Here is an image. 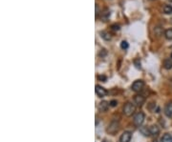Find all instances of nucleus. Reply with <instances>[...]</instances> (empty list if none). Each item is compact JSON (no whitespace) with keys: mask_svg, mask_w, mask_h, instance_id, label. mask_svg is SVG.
<instances>
[{"mask_svg":"<svg viewBox=\"0 0 172 142\" xmlns=\"http://www.w3.org/2000/svg\"><path fill=\"white\" fill-rule=\"evenodd\" d=\"M103 142H107V141H106V140H104V141H103Z\"/></svg>","mask_w":172,"mask_h":142,"instance_id":"5701e85b","label":"nucleus"},{"mask_svg":"<svg viewBox=\"0 0 172 142\" xmlns=\"http://www.w3.org/2000/svg\"><path fill=\"white\" fill-rule=\"evenodd\" d=\"M110 106V103L107 102V101H101L100 103V105H98V109H100L101 112H106L107 110H108Z\"/></svg>","mask_w":172,"mask_h":142,"instance_id":"9d476101","label":"nucleus"},{"mask_svg":"<svg viewBox=\"0 0 172 142\" xmlns=\"http://www.w3.org/2000/svg\"><path fill=\"white\" fill-rule=\"evenodd\" d=\"M128 47H129V45L126 41H122V43H120V48H122V50H126V49H128Z\"/></svg>","mask_w":172,"mask_h":142,"instance_id":"a211bd4d","label":"nucleus"},{"mask_svg":"<svg viewBox=\"0 0 172 142\" xmlns=\"http://www.w3.org/2000/svg\"><path fill=\"white\" fill-rule=\"evenodd\" d=\"M165 36L166 39L172 40V29H167L165 32Z\"/></svg>","mask_w":172,"mask_h":142,"instance_id":"f3484780","label":"nucleus"},{"mask_svg":"<svg viewBox=\"0 0 172 142\" xmlns=\"http://www.w3.org/2000/svg\"><path fill=\"white\" fill-rule=\"evenodd\" d=\"M163 14H172V6L171 5H165L163 8Z\"/></svg>","mask_w":172,"mask_h":142,"instance_id":"2eb2a0df","label":"nucleus"},{"mask_svg":"<svg viewBox=\"0 0 172 142\" xmlns=\"http://www.w3.org/2000/svg\"><path fill=\"white\" fill-rule=\"evenodd\" d=\"M161 142H172V135L170 134H165L161 138Z\"/></svg>","mask_w":172,"mask_h":142,"instance_id":"4468645a","label":"nucleus"},{"mask_svg":"<svg viewBox=\"0 0 172 142\" xmlns=\"http://www.w3.org/2000/svg\"><path fill=\"white\" fill-rule=\"evenodd\" d=\"M95 91H96V93L98 97H104L107 94V91L103 87H101V85H96Z\"/></svg>","mask_w":172,"mask_h":142,"instance_id":"39448f33","label":"nucleus"},{"mask_svg":"<svg viewBox=\"0 0 172 142\" xmlns=\"http://www.w3.org/2000/svg\"><path fill=\"white\" fill-rule=\"evenodd\" d=\"M134 102H135V104L137 106H143L144 104V102H145V98L144 96H141V94H136V96H134Z\"/></svg>","mask_w":172,"mask_h":142,"instance_id":"423d86ee","label":"nucleus"},{"mask_svg":"<svg viewBox=\"0 0 172 142\" xmlns=\"http://www.w3.org/2000/svg\"><path fill=\"white\" fill-rule=\"evenodd\" d=\"M140 132L141 135H144V136H150V131H149V127H140Z\"/></svg>","mask_w":172,"mask_h":142,"instance_id":"f8f14e48","label":"nucleus"},{"mask_svg":"<svg viewBox=\"0 0 172 142\" xmlns=\"http://www.w3.org/2000/svg\"><path fill=\"white\" fill-rule=\"evenodd\" d=\"M98 78L101 79V80H103V81H106V76H104V75H98Z\"/></svg>","mask_w":172,"mask_h":142,"instance_id":"412c9836","label":"nucleus"},{"mask_svg":"<svg viewBox=\"0 0 172 142\" xmlns=\"http://www.w3.org/2000/svg\"><path fill=\"white\" fill-rule=\"evenodd\" d=\"M101 36L104 40L108 41L111 39V34L108 32H101Z\"/></svg>","mask_w":172,"mask_h":142,"instance_id":"dca6fc26","label":"nucleus"},{"mask_svg":"<svg viewBox=\"0 0 172 142\" xmlns=\"http://www.w3.org/2000/svg\"><path fill=\"white\" fill-rule=\"evenodd\" d=\"M110 14H111V12L110 11L108 10V9H105L104 11H103L102 12H101V20L102 21H107L109 19V17H110Z\"/></svg>","mask_w":172,"mask_h":142,"instance_id":"1a4fd4ad","label":"nucleus"},{"mask_svg":"<svg viewBox=\"0 0 172 142\" xmlns=\"http://www.w3.org/2000/svg\"><path fill=\"white\" fill-rule=\"evenodd\" d=\"M117 104H118L117 100H112V101H110V106L111 107H116V106H117Z\"/></svg>","mask_w":172,"mask_h":142,"instance_id":"6ab92c4d","label":"nucleus"},{"mask_svg":"<svg viewBox=\"0 0 172 142\" xmlns=\"http://www.w3.org/2000/svg\"><path fill=\"white\" fill-rule=\"evenodd\" d=\"M119 130H120V122H119V120H116V119L112 120L109 123V125L106 128L107 134L112 135H114L116 133H118Z\"/></svg>","mask_w":172,"mask_h":142,"instance_id":"f257e3e1","label":"nucleus"},{"mask_svg":"<svg viewBox=\"0 0 172 142\" xmlns=\"http://www.w3.org/2000/svg\"><path fill=\"white\" fill-rule=\"evenodd\" d=\"M112 29L114 30V31H119L120 30V25H112Z\"/></svg>","mask_w":172,"mask_h":142,"instance_id":"aec40b11","label":"nucleus"},{"mask_svg":"<svg viewBox=\"0 0 172 142\" xmlns=\"http://www.w3.org/2000/svg\"><path fill=\"white\" fill-rule=\"evenodd\" d=\"M135 112H136V106L134 104H132L131 102H127L123 106V114L126 117H131L132 114H134Z\"/></svg>","mask_w":172,"mask_h":142,"instance_id":"f03ea898","label":"nucleus"},{"mask_svg":"<svg viewBox=\"0 0 172 142\" xmlns=\"http://www.w3.org/2000/svg\"><path fill=\"white\" fill-rule=\"evenodd\" d=\"M144 87V82L143 80H136L133 82L132 86H131V89L133 92L135 93H140L143 91V89Z\"/></svg>","mask_w":172,"mask_h":142,"instance_id":"20e7f679","label":"nucleus"},{"mask_svg":"<svg viewBox=\"0 0 172 142\" xmlns=\"http://www.w3.org/2000/svg\"><path fill=\"white\" fill-rule=\"evenodd\" d=\"M149 131H150V135H157L160 133V129L157 125H151L149 127Z\"/></svg>","mask_w":172,"mask_h":142,"instance_id":"9b49d317","label":"nucleus"},{"mask_svg":"<svg viewBox=\"0 0 172 142\" xmlns=\"http://www.w3.org/2000/svg\"><path fill=\"white\" fill-rule=\"evenodd\" d=\"M163 68L165 69V70H170L172 69V60L171 59H165V61H163Z\"/></svg>","mask_w":172,"mask_h":142,"instance_id":"ddd939ff","label":"nucleus"},{"mask_svg":"<svg viewBox=\"0 0 172 142\" xmlns=\"http://www.w3.org/2000/svg\"><path fill=\"white\" fill-rule=\"evenodd\" d=\"M98 14H100V10H98V4H96V16L98 17Z\"/></svg>","mask_w":172,"mask_h":142,"instance_id":"4be33fe9","label":"nucleus"},{"mask_svg":"<svg viewBox=\"0 0 172 142\" xmlns=\"http://www.w3.org/2000/svg\"><path fill=\"white\" fill-rule=\"evenodd\" d=\"M144 119H145L144 114L143 113V112H140V113L136 114V115L134 117V120H133V123H134V125L136 127H139L140 128L141 125H143Z\"/></svg>","mask_w":172,"mask_h":142,"instance_id":"7ed1b4c3","label":"nucleus"},{"mask_svg":"<svg viewBox=\"0 0 172 142\" xmlns=\"http://www.w3.org/2000/svg\"><path fill=\"white\" fill-rule=\"evenodd\" d=\"M165 114L167 117L172 118V101L166 103V105L165 107Z\"/></svg>","mask_w":172,"mask_h":142,"instance_id":"0eeeda50","label":"nucleus"},{"mask_svg":"<svg viewBox=\"0 0 172 142\" xmlns=\"http://www.w3.org/2000/svg\"><path fill=\"white\" fill-rule=\"evenodd\" d=\"M131 140V133L124 132L120 137V142H130Z\"/></svg>","mask_w":172,"mask_h":142,"instance_id":"6e6552de","label":"nucleus"},{"mask_svg":"<svg viewBox=\"0 0 172 142\" xmlns=\"http://www.w3.org/2000/svg\"><path fill=\"white\" fill-rule=\"evenodd\" d=\"M154 142H157V141H156V140H155V141H154Z\"/></svg>","mask_w":172,"mask_h":142,"instance_id":"b1692460","label":"nucleus"}]
</instances>
